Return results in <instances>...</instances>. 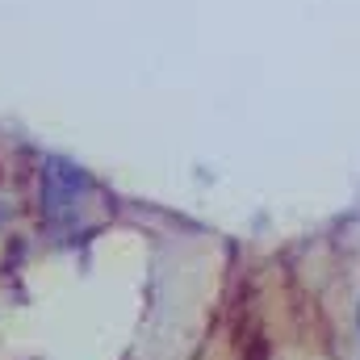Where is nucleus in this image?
<instances>
[{"label":"nucleus","mask_w":360,"mask_h":360,"mask_svg":"<svg viewBox=\"0 0 360 360\" xmlns=\"http://www.w3.org/2000/svg\"><path fill=\"white\" fill-rule=\"evenodd\" d=\"M356 327H360V302H356Z\"/></svg>","instance_id":"f257e3e1"}]
</instances>
